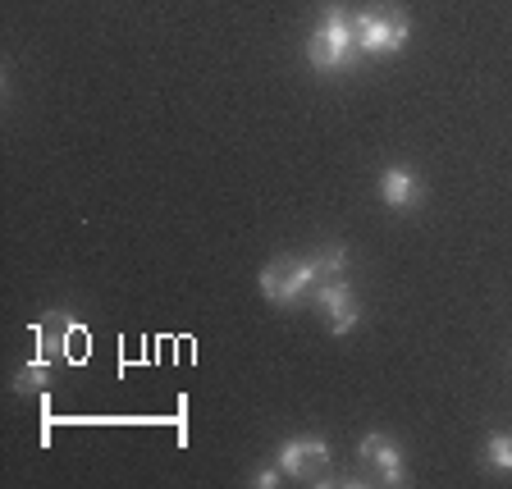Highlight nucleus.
I'll use <instances>...</instances> for the list:
<instances>
[{
  "mask_svg": "<svg viewBox=\"0 0 512 489\" xmlns=\"http://www.w3.org/2000/svg\"><path fill=\"white\" fill-rule=\"evenodd\" d=\"M307 60L316 74H343V69H352V64L362 60L357 32H352V14L343 10L339 0H330V5L320 10V23L307 37Z\"/></svg>",
  "mask_w": 512,
  "mask_h": 489,
  "instance_id": "obj_1",
  "label": "nucleus"
},
{
  "mask_svg": "<svg viewBox=\"0 0 512 489\" xmlns=\"http://www.w3.org/2000/svg\"><path fill=\"white\" fill-rule=\"evenodd\" d=\"M357 453H362V462H371L375 480L380 485H403V453H398V444L389 435H366L362 444H357Z\"/></svg>",
  "mask_w": 512,
  "mask_h": 489,
  "instance_id": "obj_7",
  "label": "nucleus"
},
{
  "mask_svg": "<svg viewBox=\"0 0 512 489\" xmlns=\"http://www.w3.org/2000/svg\"><path fill=\"white\" fill-rule=\"evenodd\" d=\"M485 467L512 471V430H490V439H485Z\"/></svg>",
  "mask_w": 512,
  "mask_h": 489,
  "instance_id": "obj_11",
  "label": "nucleus"
},
{
  "mask_svg": "<svg viewBox=\"0 0 512 489\" xmlns=\"http://www.w3.org/2000/svg\"><path fill=\"white\" fill-rule=\"evenodd\" d=\"M311 270H316V284H330V279H343L348 275V247L343 243H325L307 256Z\"/></svg>",
  "mask_w": 512,
  "mask_h": 489,
  "instance_id": "obj_9",
  "label": "nucleus"
},
{
  "mask_svg": "<svg viewBox=\"0 0 512 489\" xmlns=\"http://www.w3.org/2000/svg\"><path fill=\"white\" fill-rule=\"evenodd\" d=\"M352 32H357V51L380 60V55H398L412 42V19L398 10H357Z\"/></svg>",
  "mask_w": 512,
  "mask_h": 489,
  "instance_id": "obj_2",
  "label": "nucleus"
},
{
  "mask_svg": "<svg viewBox=\"0 0 512 489\" xmlns=\"http://www.w3.org/2000/svg\"><path fill=\"white\" fill-rule=\"evenodd\" d=\"M316 288V270H311L307 256H275L266 270H261V298L275 302V307H293L298 298H311Z\"/></svg>",
  "mask_w": 512,
  "mask_h": 489,
  "instance_id": "obj_3",
  "label": "nucleus"
},
{
  "mask_svg": "<svg viewBox=\"0 0 512 489\" xmlns=\"http://www.w3.org/2000/svg\"><path fill=\"white\" fill-rule=\"evenodd\" d=\"M46 384H51V366H46V357H37V362L19 366V375H14V394H46Z\"/></svg>",
  "mask_w": 512,
  "mask_h": 489,
  "instance_id": "obj_10",
  "label": "nucleus"
},
{
  "mask_svg": "<svg viewBox=\"0 0 512 489\" xmlns=\"http://www.w3.org/2000/svg\"><path fill=\"white\" fill-rule=\"evenodd\" d=\"M275 467L284 476H298V480H320L325 467H330V444L320 435H298V439H284L275 453Z\"/></svg>",
  "mask_w": 512,
  "mask_h": 489,
  "instance_id": "obj_4",
  "label": "nucleus"
},
{
  "mask_svg": "<svg viewBox=\"0 0 512 489\" xmlns=\"http://www.w3.org/2000/svg\"><path fill=\"white\" fill-rule=\"evenodd\" d=\"M37 343H42L46 362H78L83 357V325L69 311H51L37 325Z\"/></svg>",
  "mask_w": 512,
  "mask_h": 489,
  "instance_id": "obj_6",
  "label": "nucleus"
},
{
  "mask_svg": "<svg viewBox=\"0 0 512 489\" xmlns=\"http://www.w3.org/2000/svg\"><path fill=\"white\" fill-rule=\"evenodd\" d=\"M311 302L320 307V316H325V325H330L334 339L352 334V325L362 320V302L352 298L348 279H330V284H316V288H311Z\"/></svg>",
  "mask_w": 512,
  "mask_h": 489,
  "instance_id": "obj_5",
  "label": "nucleus"
},
{
  "mask_svg": "<svg viewBox=\"0 0 512 489\" xmlns=\"http://www.w3.org/2000/svg\"><path fill=\"white\" fill-rule=\"evenodd\" d=\"M380 202L389 206V211H416L421 206V197H426V188H421V179H416L412 170H403V165H389V170L380 174Z\"/></svg>",
  "mask_w": 512,
  "mask_h": 489,
  "instance_id": "obj_8",
  "label": "nucleus"
},
{
  "mask_svg": "<svg viewBox=\"0 0 512 489\" xmlns=\"http://www.w3.org/2000/svg\"><path fill=\"white\" fill-rule=\"evenodd\" d=\"M279 476H284V471H270V467H261V471H252V476H247V480H252V485H279Z\"/></svg>",
  "mask_w": 512,
  "mask_h": 489,
  "instance_id": "obj_12",
  "label": "nucleus"
}]
</instances>
